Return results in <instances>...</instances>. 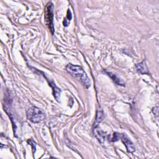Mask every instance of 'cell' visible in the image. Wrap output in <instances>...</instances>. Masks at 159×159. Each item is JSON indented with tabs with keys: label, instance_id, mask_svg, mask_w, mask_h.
Listing matches in <instances>:
<instances>
[{
	"label": "cell",
	"instance_id": "cell-9",
	"mask_svg": "<svg viewBox=\"0 0 159 159\" xmlns=\"http://www.w3.org/2000/svg\"><path fill=\"white\" fill-rule=\"evenodd\" d=\"M104 117V114L102 111L98 110L97 113H96V119H95V122L94 123V128L96 127L98 125V124L99 122H101V120H102Z\"/></svg>",
	"mask_w": 159,
	"mask_h": 159
},
{
	"label": "cell",
	"instance_id": "cell-10",
	"mask_svg": "<svg viewBox=\"0 0 159 159\" xmlns=\"http://www.w3.org/2000/svg\"><path fill=\"white\" fill-rule=\"evenodd\" d=\"M121 134H119V133H117V132H114L113 134V135H112V137L111 138V141L112 142H116L118 140H119L120 139V137H121Z\"/></svg>",
	"mask_w": 159,
	"mask_h": 159
},
{
	"label": "cell",
	"instance_id": "cell-11",
	"mask_svg": "<svg viewBox=\"0 0 159 159\" xmlns=\"http://www.w3.org/2000/svg\"><path fill=\"white\" fill-rule=\"evenodd\" d=\"M28 143L32 146V151H33V153H34L35 152V143L34 140H29L27 141Z\"/></svg>",
	"mask_w": 159,
	"mask_h": 159
},
{
	"label": "cell",
	"instance_id": "cell-2",
	"mask_svg": "<svg viewBox=\"0 0 159 159\" xmlns=\"http://www.w3.org/2000/svg\"><path fill=\"white\" fill-rule=\"evenodd\" d=\"M44 18L47 27L49 29L51 34L54 33L53 25V4L52 2H48L44 9Z\"/></svg>",
	"mask_w": 159,
	"mask_h": 159
},
{
	"label": "cell",
	"instance_id": "cell-3",
	"mask_svg": "<svg viewBox=\"0 0 159 159\" xmlns=\"http://www.w3.org/2000/svg\"><path fill=\"white\" fill-rule=\"evenodd\" d=\"M27 119L34 123H38L43 120L45 118V113L39 107L32 106L27 110Z\"/></svg>",
	"mask_w": 159,
	"mask_h": 159
},
{
	"label": "cell",
	"instance_id": "cell-4",
	"mask_svg": "<svg viewBox=\"0 0 159 159\" xmlns=\"http://www.w3.org/2000/svg\"><path fill=\"white\" fill-rule=\"evenodd\" d=\"M120 139L125 145L126 149L129 153H132L135 151V147L133 143L129 139V138L125 135L121 134V137Z\"/></svg>",
	"mask_w": 159,
	"mask_h": 159
},
{
	"label": "cell",
	"instance_id": "cell-1",
	"mask_svg": "<svg viewBox=\"0 0 159 159\" xmlns=\"http://www.w3.org/2000/svg\"><path fill=\"white\" fill-rule=\"evenodd\" d=\"M66 71L74 78H78L84 86L88 89L91 86V81L83 68L78 65L68 64L66 66Z\"/></svg>",
	"mask_w": 159,
	"mask_h": 159
},
{
	"label": "cell",
	"instance_id": "cell-8",
	"mask_svg": "<svg viewBox=\"0 0 159 159\" xmlns=\"http://www.w3.org/2000/svg\"><path fill=\"white\" fill-rule=\"evenodd\" d=\"M49 84H50V86H51V87L52 88V89H53V96H54L55 98L58 101V99H59V97H60V92H61L60 89L58 88L55 85V84L53 82H52V81H50V82L49 83Z\"/></svg>",
	"mask_w": 159,
	"mask_h": 159
},
{
	"label": "cell",
	"instance_id": "cell-5",
	"mask_svg": "<svg viewBox=\"0 0 159 159\" xmlns=\"http://www.w3.org/2000/svg\"><path fill=\"white\" fill-rule=\"evenodd\" d=\"M135 68H136L137 71L141 74H148L147 65L145 60L142 61V62H140L138 64H136Z\"/></svg>",
	"mask_w": 159,
	"mask_h": 159
},
{
	"label": "cell",
	"instance_id": "cell-6",
	"mask_svg": "<svg viewBox=\"0 0 159 159\" xmlns=\"http://www.w3.org/2000/svg\"><path fill=\"white\" fill-rule=\"evenodd\" d=\"M105 73L112 80V81L116 83L117 84V85H119V86H125V83L120 78H119L116 74L114 73H112L111 72H109V71H105Z\"/></svg>",
	"mask_w": 159,
	"mask_h": 159
},
{
	"label": "cell",
	"instance_id": "cell-7",
	"mask_svg": "<svg viewBox=\"0 0 159 159\" xmlns=\"http://www.w3.org/2000/svg\"><path fill=\"white\" fill-rule=\"evenodd\" d=\"M94 134L96 138L98 140V141L101 143H103L105 140V135L104 132L100 129H96V127L94 129Z\"/></svg>",
	"mask_w": 159,
	"mask_h": 159
}]
</instances>
